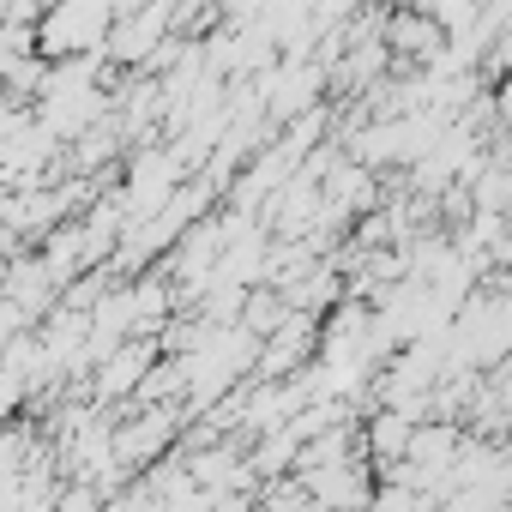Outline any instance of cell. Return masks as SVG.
Instances as JSON below:
<instances>
[{
    "label": "cell",
    "mask_w": 512,
    "mask_h": 512,
    "mask_svg": "<svg viewBox=\"0 0 512 512\" xmlns=\"http://www.w3.org/2000/svg\"><path fill=\"white\" fill-rule=\"evenodd\" d=\"M25 326H37V320H31V314L13 302V296H0V344H7V338H19Z\"/></svg>",
    "instance_id": "3"
},
{
    "label": "cell",
    "mask_w": 512,
    "mask_h": 512,
    "mask_svg": "<svg viewBox=\"0 0 512 512\" xmlns=\"http://www.w3.org/2000/svg\"><path fill=\"white\" fill-rule=\"evenodd\" d=\"M410 428H416V416H404L398 404H380L368 422H362V446H368V458L374 464H398L404 458V446H410Z\"/></svg>",
    "instance_id": "2"
},
{
    "label": "cell",
    "mask_w": 512,
    "mask_h": 512,
    "mask_svg": "<svg viewBox=\"0 0 512 512\" xmlns=\"http://www.w3.org/2000/svg\"><path fill=\"white\" fill-rule=\"evenodd\" d=\"M109 25H115V7H109V0H55L49 13H37V55H43V61L91 55V49H103Z\"/></svg>",
    "instance_id": "1"
}]
</instances>
